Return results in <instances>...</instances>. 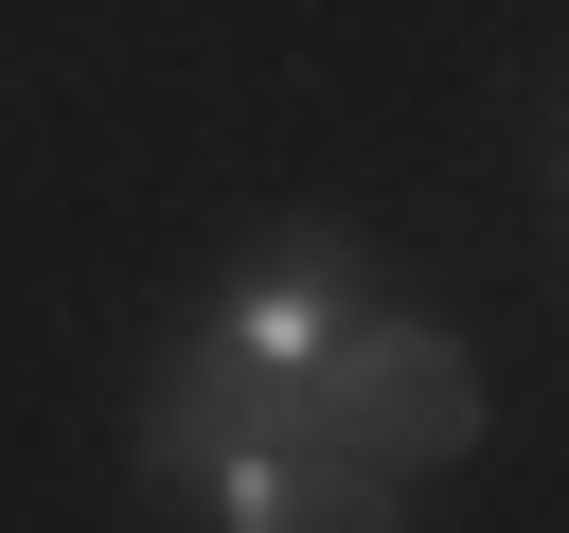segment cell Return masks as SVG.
<instances>
[{
	"label": "cell",
	"mask_w": 569,
	"mask_h": 533,
	"mask_svg": "<svg viewBox=\"0 0 569 533\" xmlns=\"http://www.w3.org/2000/svg\"><path fill=\"white\" fill-rule=\"evenodd\" d=\"M302 391H320V409H338V426H356V444H373L391 480H409V462H462V444H480V373H462V355H445L427 320H338Z\"/></svg>",
	"instance_id": "1"
},
{
	"label": "cell",
	"mask_w": 569,
	"mask_h": 533,
	"mask_svg": "<svg viewBox=\"0 0 569 533\" xmlns=\"http://www.w3.org/2000/svg\"><path fill=\"white\" fill-rule=\"evenodd\" d=\"M302 426V355H249V338H213L178 391H160V480H231V462H267Z\"/></svg>",
	"instance_id": "2"
}]
</instances>
